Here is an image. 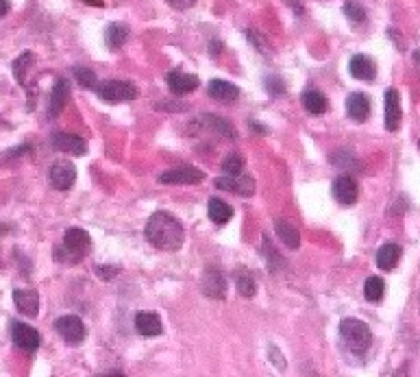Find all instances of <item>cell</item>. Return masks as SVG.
I'll use <instances>...</instances> for the list:
<instances>
[{
  "label": "cell",
  "instance_id": "cell-22",
  "mask_svg": "<svg viewBox=\"0 0 420 377\" xmlns=\"http://www.w3.org/2000/svg\"><path fill=\"white\" fill-rule=\"evenodd\" d=\"M275 229H277V236L281 238V243L286 245L288 249H298V245H301V234L296 231V227H292L290 222L277 218L275 220Z\"/></svg>",
  "mask_w": 420,
  "mask_h": 377
},
{
  "label": "cell",
  "instance_id": "cell-30",
  "mask_svg": "<svg viewBox=\"0 0 420 377\" xmlns=\"http://www.w3.org/2000/svg\"><path fill=\"white\" fill-rule=\"evenodd\" d=\"M72 74H74V79L79 81V85L81 87H85V89H94L98 83V79H96V72L94 70H89V68H74L72 70Z\"/></svg>",
  "mask_w": 420,
  "mask_h": 377
},
{
  "label": "cell",
  "instance_id": "cell-9",
  "mask_svg": "<svg viewBox=\"0 0 420 377\" xmlns=\"http://www.w3.org/2000/svg\"><path fill=\"white\" fill-rule=\"evenodd\" d=\"M51 184L53 188L57 190H70L74 186V181H77V168H74V164L62 159V161H55L51 166Z\"/></svg>",
  "mask_w": 420,
  "mask_h": 377
},
{
  "label": "cell",
  "instance_id": "cell-11",
  "mask_svg": "<svg viewBox=\"0 0 420 377\" xmlns=\"http://www.w3.org/2000/svg\"><path fill=\"white\" fill-rule=\"evenodd\" d=\"M201 290L209 299H224L227 297V279L220 270L209 268L201 279Z\"/></svg>",
  "mask_w": 420,
  "mask_h": 377
},
{
  "label": "cell",
  "instance_id": "cell-28",
  "mask_svg": "<svg viewBox=\"0 0 420 377\" xmlns=\"http://www.w3.org/2000/svg\"><path fill=\"white\" fill-rule=\"evenodd\" d=\"M203 120L207 123V129H212V131L224 135V138H235V131H233V127L227 123V120L216 118V116H203Z\"/></svg>",
  "mask_w": 420,
  "mask_h": 377
},
{
  "label": "cell",
  "instance_id": "cell-31",
  "mask_svg": "<svg viewBox=\"0 0 420 377\" xmlns=\"http://www.w3.org/2000/svg\"><path fill=\"white\" fill-rule=\"evenodd\" d=\"M344 16L355 24H362L366 20V11L362 5H357L355 0H347V3H344Z\"/></svg>",
  "mask_w": 420,
  "mask_h": 377
},
{
  "label": "cell",
  "instance_id": "cell-6",
  "mask_svg": "<svg viewBox=\"0 0 420 377\" xmlns=\"http://www.w3.org/2000/svg\"><path fill=\"white\" fill-rule=\"evenodd\" d=\"M55 329L68 344H79L85 338V325H83V321L79 319V316H74V314H68V316H62V319H57Z\"/></svg>",
  "mask_w": 420,
  "mask_h": 377
},
{
  "label": "cell",
  "instance_id": "cell-1",
  "mask_svg": "<svg viewBox=\"0 0 420 377\" xmlns=\"http://www.w3.org/2000/svg\"><path fill=\"white\" fill-rule=\"evenodd\" d=\"M146 240L155 249L179 251L183 245V225L168 212H155L146 222Z\"/></svg>",
  "mask_w": 420,
  "mask_h": 377
},
{
  "label": "cell",
  "instance_id": "cell-3",
  "mask_svg": "<svg viewBox=\"0 0 420 377\" xmlns=\"http://www.w3.org/2000/svg\"><path fill=\"white\" fill-rule=\"evenodd\" d=\"M340 338H342L344 344H347V349L351 353L362 356V353L368 351V347L372 342V331H370V327L364 321H359V319H344L340 323Z\"/></svg>",
  "mask_w": 420,
  "mask_h": 377
},
{
  "label": "cell",
  "instance_id": "cell-2",
  "mask_svg": "<svg viewBox=\"0 0 420 377\" xmlns=\"http://www.w3.org/2000/svg\"><path fill=\"white\" fill-rule=\"evenodd\" d=\"M89 249H92V238H89V234L85 229L74 227V229L66 231L64 245L62 247H55L53 258L57 262H70V264H74V262H81L85 255H87Z\"/></svg>",
  "mask_w": 420,
  "mask_h": 377
},
{
  "label": "cell",
  "instance_id": "cell-13",
  "mask_svg": "<svg viewBox=\"0 0 420 377\" xmlns=\"http://www.w3.org/2000/svg\"><path fill=\"white\" fill-rule=\"evenodd\" d=\"M166 83H168L172 94H188V92H194V89L199 87V79L194 77V74H188V72H181V70L168 72Z\"/></svg>",
  "mask_w": 420,
  "mask_h": 377
},
{
  "label": "cell",
  "instance_id": "cell-33",
  "mask_svg": "<svg viewBox=\"0 0 420 377\" xmlns=\"http://www.w3.org/2000/svg\"><path fill=\"white\" fill-rule=\"evenodd\" d=\"M264 83H266V89H268V92L273 94V96H283V94H286V85L281 83V79H277V77H266Z\"/></svg>",
  "mask_w": 420,
  "mask_h": 377
},
{
  "label": "cell",
  "instance_id": "cell-25",
  "mask_svg": "<svg viewBox=\"0 0 420 377\" xmlns=\"http://www.w3.org/2000/svg\"><path fill=\"white\" fill-rule=\"evenodd\" d=\"M303 103H305V109L313 116H320L327 112L329 103L325 98V94H320L318 89H307V92L303 94Z\"/></svg>",
  "mask_w": 420,
  "mask_h": 377
},
{
  "label": "cell",
  "instance_id": "cell-12",
  "mask_svg": "<svg viewBox=\"0 0 420 377\" xmlns=\"http://www.w3.org/2000/svg\"><path fill=\"white\" fill-rule=\"evenodd\" d=\"M216 188L218 190H227V192H235V194H239V197H250V194L255 192V181L250 177L229 175V177L216 179Z\"/></svg>",
  "mask_w": 420,
  "mask_h": 377
},
{
  "label": "cell",
  "instance_id": "cell-14",
  "mask_svg": "<svg viewBox=\"0 0 420 377\" xmlns=\"http://www.w3.org/2000/svg\"><path fill=\"white\" fill-rule=\"evenodd\" d=\"M13 304L28 319H35L39 314V295L35 290H13Z\"/></svg>",
  "mask_w": 420,
  "mask_h": 377
},
{
  "label": "cell",
  "instance_id": "cell-36",
  "mask_svg": "<svg viewBox=\"0 0 420 377\" xmlns=\"http://www.w3.org/2000/svg\"><path fill=\"white\" fill-rule=\"evenodd\" d=\"M9 9H11V3H9V0H0V18H5L7 13H9Z\"/></svg>",
  "mask_w": 420,
  "mask_h": 377
},
{
  "label": "cell",
  "instance_id": "cell-29",
  "mask_svg": "<svg viewBox=\"0 0 420 377\" xmlns=\"http://www.w3.org/2000/svg\"><path fill=\"white\" fill-rule=\"evenodd\" d=\"M235 288H237L239 295L248 299V297H255V292H257V283H255V279L248 273H237Z\"/></svg>",
  "mask_w": 420,
  "mask_h": 377
},
{
  "label": "cell",
  "instance_id": "cell-37",
  "mask_svg": "<svg viewBox=\"0 0 420 377\" xmlns=\"http://www.w3.org/2000/svg\"><path fill=\"white\" fill-rule=\"evenodd\" d=\"M7 231V227H5V225H0V238H3V234Z\"/></svg>",
  "mask_w": 420,
  "mask_h": 377
},
{
  "label": "cell",
  "instance_id": "cell-10",
  "mask_svg": "<svg viewBox=\"0 0 420 377\" xmlns=\"http://www.w3.org/2000/svg\"><path fill=\"white\" fill-rule=\"evenodd\" d=\"M401 120H403L401 96L394 87H390L385 89V129L390 133H396L401 129Z\"/></svg>",
  "mask_w": 420,
  "mask_h": 377
},
{
  "label": "cell",
  "instance_id": "cell-20",
  "mask_svg": "<svg viewBox=\"0 0 420 377\" xmlns=\"http://www.w3.org/2000/svg\"><path fill=\"white\" fill-rule=\"evenodd\" d=\"M349 70L359 81H372L374 74H377V66H374V62L366 55H355L349 64Z\"/></svg>",
  "mask_w": 420,
  "mask_h": 377
},
{
  "label": "cell",
  "instance_id": "cell-23",
  "mask_svg": "<svg viewBox=\"0 0 420 377\" xmlns=\"http://www.w3.org/2000/svg\"><path fill=\"white\" fill-rule=\"evenodd\" d=\"M129 37V26L127 24H120V22H113L107 26V31H104V42H107V46L111 51H118L122 44L127 42Z\"/></svg>",
  "mask_w": 420,
  "mask_h": 377
},
{
  "label": "cell",
  "instance_id": "cell-26",
  "mask_svg": "<svg viewBox=\"0 0 420 377\" xmlns=\"http://www.w3.org/2000/svg\"><path fill=\"white\" fill-rule=\"evenodd\" d=\"M385 295V281L381 277H368L364 283V297L372 304H379Z\"/></svg>",
  "mask_w": 420,
  "mask_h": 377
},
{
  "label": "cell",
  "instance_id": "cell-5",
  "mask_svg": "<svg viewBox=\"0 0 420 377\" xmlns=\"http://www.w3.org/2000/svg\"><path fill=\"white\" fill-rule=\"evenodd\" d=\"M205 179V173L199 170L197 166H179V168L166 170L159 175V184L166 186H192V184H201Z\"/></svg>",
  "mask_w": 420,
  "mask_h": 377
},
{
  "label": "cell",
  "instance_id": "cell-16",
  "mask_svg": "<svg viewBox=\"0 0 420 377\" xmlns=\"http://www.w3.org/2000/svg\"><path fill=\"white\" fill-rule=\"evenodd\" d=\"M135 329H138V334H142L146 338H153V336L161 334L163 325H161V319L155 312H140L138 316H135Z\"/></svg>",
  "mask_w": 420,
  "mask_h": 377
},
{
  "label": "cell",
  "instance_id": "cell-19",
  "mask_svg": "<svg viewBox=\"0 0 420 377\" xmlns=\"http://www.w3.org/2000/svg\"><path fill=\"white\" fill-rule=\"evenodd\" d=\"M347 114H349V118L355 120V123H364V120L368 118V114H370V100H368V96L362 94V92L349 94V98H347Z\"/></svg>",
  "mask_w": 420,
  "mask_h": 377
},
{
  "label": "cell",
  "instance_id": "cell-15",
  "mask_svg": "<svg viewBox=\"0 0 420 377\" xmlns=\"http://www.w3.org/2000/svg\"><path fill=\"white\" fill-rule=\"evenodd\" d=\"M334 194L342 205H353L357 201V181L351 175H340L334 184Z\"/></svg>",
  "mask_w": 420,
  "mask_h": 377
},
{
  "label": "cell",
  "instance_id": "cell-18",
  "mask_svg": "<svg viewBox=\"0 0 420 377\" xmlns=\"http://www.w3.org/2000/svg\"><path fill=\"white\" fill-rule=\"evenodd\" d=\"M70 100V83L66 79H59L53 85V94H51V103H48V116L55 118L62 114V109L66 107V103Z\"/></svg>",
  "mask_w": 420,
  "mask_h": 377
},
{
  "label": "cell",
  "instance_id": "cell-32",
  "mask_svg": "<svg viewBox=\"0 0 420 377\" xmlns=\"http://www.w3.org/2000/svg\"><path fill=\"white\" fill-rule=\"evenodd\" d=\"M242 168H244V159L239 157L237 153L227 155V157H224V161H222L224 175H239V173H242Z\"/></svg>",
  "mask_w": 420,
  "mask_h": 377
},
{
  "label": "cell",
  "instance_id": "cell-7",
  "mask_svg": "<svg viewBox=\"0 0 420 377\" xmlns=\"http://www.w3.org/2000/svg\"><path fill=\"white\" fill-rule=\"evenodd\" d=\"M11 338H13V344L20 347L22 351H28V353H33L42 342L39 331L33 329L31 325H26V323H13L11 325Z\"/></svg>",
  "mask_w": 420,
  "mask_h": 377
},
{
  "label": "cell",
  "instance_id": "cell-35",
  "mask_svg": "<svg viewBox=\"0 0 420 377\" xmlns=\"http://www.w3.org/2000/svg\"><path fill=\"white\" fill-rule=\"evenodd\" d=\"M220 51H222L220 40H212V44H209V53H212V55H218Z\"/></svg>",
  "mask_w": 420,
  "mask_h": 377
},
{
  "label": "cell",
  "instance_id": "cell-24",
  "mask_svg": "<svg viewBox=\"0 0 420 377\" xmlns=\"http://www.w3.org/2000/svg\"><path fill=\"white\" fill-rule=\"evenodd\" d=\"M207 212H209V218H212L216 225H224V222H229V220H231V216H233V209H231V205H227V203L220 201V199H212V201H209V205H207Z\"/></svg>",
  "mask_w": 420,
  "mask_h": 377
},
{
  "label": "cell",
  "instance_id": "cell-21",
  "mask_svg": "<svg viewBox=\"0 0 420 377\" xmlns=\"http://www.w3.org/2000/svg\"><path fill=\"white\" fill-rule=\"evenodd\" d=\"M401 260V247L396 243H387L379 249L377 253V266L381 270H385V273H390V270H394L396 264Z\"/></svg>",
  "mask_w": 420,
  "mask_h": 377
},
{
  "label": "cell",
  "instance_id": "cell-4",
  "mask_svg": "<svg viewBox=\"0 0 420 377\" xmlns=\"http://www.w3.org/2000/svg\"><path fill=\"white\" fill-rule=\"evenodd\" d=\"M96 94L100 100L104 103H125V100H135L138 98V87L129 81H118V79H111V81H102L96 85Z\"/></svg>",
  "mask_w": 420,
  "mask_h": 377
},
{
  "label": "cell",
  "instance_id": "cell-17",
  "mask_svg": "<svg viewBox=\"0 0 420 377\" xmlns=\"http://www.w3.org/2000/svg\"><path fill=\"white\" fill-rule=\"evenodd\" d=\"M207 92H209V96H212L214 100H218V103H233V100H237V96H239V89H237L233 83L222 81V79L209 81Z\"/></svg>",
  "mask_w": 420,
  "mask_h": 377
},
{
  "label": "cell",
  "instance_id": "cell-34",
  "mask_svg": "<svg viewBox=\"0 0 420 377\" xmlns=\"http://www.w3.org/2000/svg\"><path fill=\"white\" fill-rule=\"evenodd\" d=\"M166 3L174 9H190L197 0H166Z\"/></svg>",
  "mask_w": 420,
  "mask_h": 377
},
{
  "label": "cell",
  "instance_id": "cell-8",
  "mask_svg": "<svg viewBox=\"0 0 420 377\" xmlns=\"http://www.w3.org/2000/svg\"><path fill=\"white\" fill-rule=\"evenodd\" d=\"M51 144L53 148L62 150V153H68V155H85L87 153V142L83 138L74 133H64V131H57L51 135Z\"/></svg>",
  "mask_w": 420,
  "mask_h": 377
},
{
  "label": "cell",
  "instance_id": "cell-27",
  "mask_svg": "<svg viewBox=\"0 0 420 377\" xmlns=\"http://www.w3.org/2000/svg\"><path fill=\"white\" fill-rule=\"evenodd\" d=\"M35 64V55L31 53V51H24L16 62H13V74H16V79L22 83L24 81V77H26V70L31 68Z\"/></svg>",
  "mask_w": 420,
  "mask_h": 377
}]
</instances>
